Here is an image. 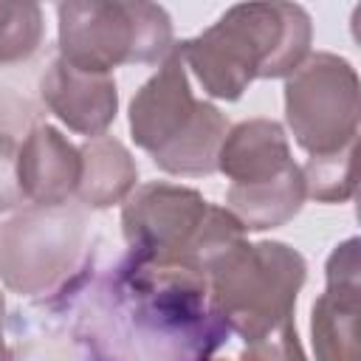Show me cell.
Segmentation results:
<instances>
[{
	"mask_svg": "<svg viewBox=\"0 0 361 361\" xmlns=\"http://www.w3.org/2000/svg\"><path fill=\"white\" fill-rule=\"evenodd\" d=\"M42 8L37 3L0 0V65L28 62L42 42Z\"/></svg>",
	"mask_w": 361,
	"mask_h": 361,
	"instance_id": "2e32d148",
	"label": "cell"
},
{
	"mask_svg": "<svg viewBox=\"0 0 361 361\" xmlns=\"http://www.w3.org/2000/svg\"><path fill=\"white\" fill-rule=\"evenodd\" d=\"M3 316H6V299L0 293V361H11L8 344H6V333H3Z\"/></svg>",
	"mask_w": 361,
	"mask_h": 361,
	"instance_id": "ffe728a7",
	"label": "cell"
},
{
	"mask_svg": "<svg viewBox=\"0 0 361 361\" xmlns=\"http://www.w3.org/2000/svg\"><path fill=\"white\" fill-rule=\"evenodd\" d=\"M305 279L307 262L288 243L243 240L206 271L209 305L228 333L251 344L293 319Z\"/></svg>",
	"mask_w": 361,
	"mask_h": 361,
	"instance_id": "277c9868",
	"label": "cell"
},
{
	"mask_svg": "<svg viewBox=\"0 0 361 361\" xmlns=\"http://www.w3.org/2000/svg\"><path fill=\"white\" fill-rule=\"evenodd\" d=\"M45 107L68 124V130L96 138L104 135L118 113V90L110 73H93L54 56L39 79Z\"/></svg>",
	"mask_w": 361,
	"mask_h": 361,
	"instance_id": "30bf717a",
	"label": "cell"
},
{
	"mask_svg": "<svg viewBox=\"0 0 361 361\" xmlns=\"http://www.w3.org/2000/svg\"><path fill=\"white\" fill-rule=\"evenodd\" d=\"M31 116H34V107L25 102V96H17L8 85L0 82V133L14 135Z\"/></svg>",
	"mask_w": 361,
	"mask_h": 361,
	"instance_id": "d6986e66",
	"label": "cell"
},
{
	"mask_svg": "<svg viewBox=\"0 0 361 361\" xmlns=\"http://www.w3.org/2000/svg\"><path fill=\"white\" fill-rule=\"evenodd\" d=\"M209 209L212 203L192 186L166 180L135 186L121 209L127 251L141 259L175 262L195 271Z\"/></svg>",
	"mask_w": 361,
	"mask_h": 361,
	"instance_id": "ba28073f",
	"label": "cell"
},
{
	"mask_svg": "<svg viewBox=\"0 0 361 361\" xmlns=\"http://www.w3.org/2000/svg\"><path fill=\"white\" fill-rule=\"evenodd\" d=\"M82 175L76 197L87 209H110L130 197L138 180V166L130 149L113 135L87 138L79 147Z\"/></svg>",
	"mask_w": 361,
	"mask_h": 361,
	"instance_id": "4fadbf2b",
	"label": "cell"
},
{
	"mask_svg": "<svg viewBox=\"0 0 361 361\" xmlns=\"http://www.w3.org/2000/svg\"><path fill=\"white\" fill-rule=\"evenodd\" d=\"M327 288L313 302L310 336L316 361H361V265L358 237H350L327 257Z\"/></svg>",
	"mask_w": 361,
	"mask_h": 361,
	"instance_id": "9c48e42d",
	"label": "cell"
},
{
	"mask_svg": "<svg viewBox=\"0 0 361 361\" xmlns=\"http://www.w3.org/2000/svg\"><path fill=\"white\" fill-rule=\"evenodd\" d=\"M355 141L347 147L327 152V155H310L302 166L305 192L316 203H344L355 192Z\"/></svg>",
	"mask_w": 361,
	"mask_h": 361,
	"instance_id": "9a60e30c",
	"label": "cell"
},
{
	"mask_svg": "<svg viewBox=\"0 0 361 361\" xmlns=\"http://www.w3.org/2000/svg\"><path fill=\"white\" fill-rule=\"evenodd\" d=\"M240 361H307L296 333V322L288 319L276 330L245 344V350L240 353Z\"/></svg>",
	"mask_w": 361,
	"mask_h": 361,
	"instance_id": "e0dca14e",
	"label": "cell"
},
{
	"mask_svg": "<svg viewBox=\"0 0 361 361\" xmlns=\"http://www.w3.org/2000/svg\"><path fill=\"white\" fill-rule=\"evenodd\" d=\"M293 164L288 133L274 118H248L228 127L217 152V172L240 186L274 180Z\"/></svg>",
	"mask_w": 361,
	"mask_h": 361,
	"instance_id": "7c38bea8",
	"label": "cell"
},
{
	"mask_svg": "<svg viewBox=\"0 0 361 361\" xmlns=\"http://www.w3.org/2000/svg\"><path fill=\"white\" fill-rule=\"evenodd\" d=\"M82 175L79 147H73L54 124L28 127L20 141L17 155V178L23 197L31 206H59L76 195Z\"/></svg>",
	"mask_w": 361,
	"mask_h": 361,
	"instance_id": "8fae6325",
	"label": "cell"
},
{
	"mask_svg": "<svg viewBox=\"0 0 361 361\" xmlns=\"http://www.w3.org/2000/svg\"><path fill=\"white\" fill-rule=\"evenodd\" d=\"M59 59L93 73L161 65L175 48L172 17L144 0H68L56 6Z\"/></svg>",
	"mask_w": 361,
	"mask_h": 361,
	"instance_id": "5b68a950",
	"label": "cell"
},
{
	"mask_svg": "<svg viewBox=\"0 0 361 361\" xmlns=\"http://www.w3.org/2000/svg\"><path fill=\"white\" fill-rule=\"evenodd\" d=\"M305 200L307 192L299 164H293L274 180L251 183V186L231 183L226 192V209L240 220L245 231H268L285 226L299 214Z\"/></svg>",
	"mask_w": 361,
	"mask_h": 361,
	"instance_id": "5bb4252c",
	"label": "cell"
},
{
	"mask_svg": "<svg viewBox=\"0 0 361 361\" xmlns=\"http://www.w3.org/2000/svg\"><path fill=\"white\" fill-rule=\"evenodd\" d=\"M87 220L79 206H28L0 226V282L20 293H56L85 245Z\"/></svg>",
	"mask_w": 361,
	"mask_h": 361,
	"instance_id": "8992f818",
	"label": "cell"
},
{
	"mask_svg": "<svg viewBox=\"0 0 361 361\" xmlns=\"http://www.w3.org/2000/svg\"><path fill=\"white\" fill-rule=\"evenodd\" d=\"M17 155H20L17 135L0 133V212L17 209L25 203L20 178H17Z\"/></svg>",
	"mask_w": 361,
	"mask_h": 361,
	"instance_id": "ac0fdd59",
	"label": "cell"
},
{
	"mask_svg": "<svg viewBox=\"0 0 361 361\" xmlns=\"http://www.w3.org/2000/svg\"><path fill=\"white\" fill-rule=\"evenodd\" d=\"M313 23L296 3H237L197 37L175 42L212 99L237 102L254 79H288L310 54Z\"/></svg>",
	"mask_w": 361,
	"mask_h": 361,
	"instance_id": "7a4b0ae2",
	"label": "cell"
},
{
	"mask_svg": "<svg viewBox=\"0 0 361 361\" xmlns=\"http://www.w3.org/2000/svg\"><path fill=\"white\" fill-rule=\"evenodd\" d=\"M73 338L90 361H223L228 327L209 305L206 276L135 254L68 279Z\"/></svg>",
	"mask_w": 361,
	"mask_h": 361,
	"instance_id": "6da1fadb",
	"label": "cell"
},
{
	"mask_svg": "<svg viewBox=\"0 0 361 361\" xmlns=\"http://www.w3.org/2000/svg\"><path fill=\"white\" fill-rule=\"evenodd\" d=\"M358 73L330 51L307 54L285 82V121L307 155L358 141Z\"/></svg>",
	"mask_w": 361,
	"mask_h": 361,
	"instance_id": "52a82bcc",
	"label": "cell"
},
{
	"mask_svg": "<svg viewBox=\"0 0 361 361\" xmlns=\"http://www.w3.org/2000/svg\"><path fill=\"white\" fill-rule=\"evenodd\" d=\"M228 133L226 116L192 96L178 45L130 102V135L166 175L200 178L217 172V152Z\"/></svg>",
	"mask_w": 361,
	"mask_h": 361,
	"instance_id": "3957f363",
	"label": "cell"
}]
</instances>
